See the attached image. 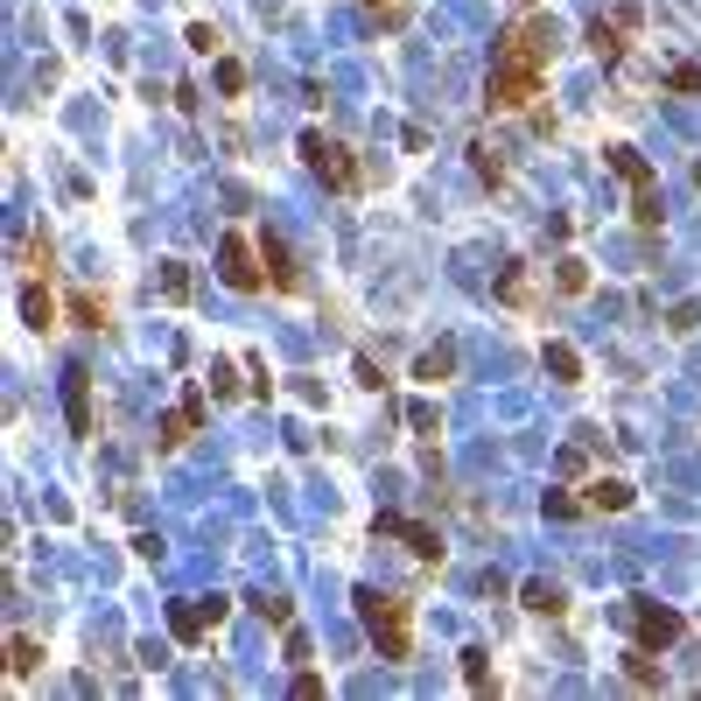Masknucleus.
<instances>
[{
  "instance_id": "nucleus-13",
  "label": "nucleus",
  "mask_w": 701,
  "mask_h": 701,
  "mask_svg": "<svg viewBox=\"0 0 701 701\" xmlns=\"http://www.w3.org/2000/svg\"><path fill=\"white\" fill-rule=\"evenodd\" d=\"M540 365L555 372V387H582V350H575V344H561V337H555V344L540 350Z\"/></svg>"
},
{
  "instance_id": "nucleus-18",
  "label": "nucleus",
  "mask_w": 701,
  "mask_h": 701,
  "mask_svg": "<svg viewBox=\"0 0 701 701\" xmlns=\"http://www.w3.org/2000/svg\"><path fill=\"white\" fill-rule=\"evenodd\" d=\"M36 666H43V645L28 639V631H14V639H8V674H14V680H28Z\"/></svg>"
},
{
  "instance_id": "nucleus-11",
  "label": "nucleus",
  "mask_w": 701,
  "mask_h": 701,
  "mask_svg": "<svg viewBox=\"0 0 701 701\" xmlns=\"http://www.w3.org/2000/svg\"><path fill=\"white\" fill-rule=\"evenodd\" d=\"M631 22H639V8H617L610 22L596 14V22H590V49H596L604 63H617V57H625V28H631Z\"/></svg>"
},
{
  "instance_id": "nucleus-22",
  "label": "nucleus",
  "mask_w": 701,
  "mask_h": 701,
  "mask_svg": "<svg viewBox=\"0 0 701 701\" xmlns=\"http://www.w3.org/2000/svg\"><path fill=\"white\" fill-rule=\"evenodd\" d=\"M71 316H78V323H85V330H106V295H71Z\"/></svg>"
},
{
  "instance_id": "nucleus-34",
  "label": "nucleus",
  "mask_w": 701,
  "mask_h": 701,
  "mask_svg": "<svg viewBox=\"0 0 701 701\" xmlns=\"http://www.w3.org/2000/svg\"><path fill=\"white\" fill-rule=\"evenodd\" d=\"M471 155H477V176H484V182H498V176H506V169H498V155H491V147H471Z\"/></svg>"
},
{
  "instance_id": "nucleus-25",
  "label": "nucleus",
  "mask_w": 701,
  "mask_h": 701,
  "mask_svg": "<svg viewBox=\"0 0 701 701\" xmlns=\"http://www.w3.org/2000/svg\"><path fill=\"white\" fill-rule=\"evenodd\" d=\"M253 610H260V617H266V625H274V631H288V625H295V604H288V596H260Z\"/></svg>"
},
{
  "instance_id": "nucleus-28",
  "label": "nucleus",
  "mask_w": 701,
  "mask_h": 701,
  "mask_svg": "<svg viewBox=\"0 0 701 701\" xmlns=\"http://www.w3.org/2000/svg\"><path fill=\"white\" fill-rule=\"evenodd\" d=\"M561 295H582V288H590V266H582V260H561Z\"/></svg>"
},
{
  "instance_id": "nucleus-35",
  "label": "nucleus",
  "mask_w": 701,
  "mask_h": 701,
  "mask_svg": "<svg viewBox=\"0 0 701 701\" xmlns=\"http://www.w3.org/2000/svg\"><path fill=\"white\" fill-rule=\"evenodd\" d=\"M365 8H379V14H387V28H400V14H407V0H365Z\"/></svg>"
},
{
  "instance_id": "nucleus-4",
  "label": "nucleus",
  "mask_w": 701,
  "mask_h": 701,
  "mask_svg": "<svg viewBox=\"0 0 701 701\" xmlns=\"http://www.w3.org/2000/svg\"><path fill=\"white\" fill-rule=\"evenodd\" d=\"M625 617H631V631H639L645 653H666V645H674L680 631H688V617L666 610V604H653V596H625Z\"/></svg>"
},
{
  "instance_id": "nucleus-19",
  "label": "nucleus",
  "mask_w": 701,
  "mask_h": 701,
  "mask_svg": "<svg viewBox=\"0 0 701 701\" xmlns=\"http://www.w3.org/2000/svg\"><path fill=\"white\" fill-rule=\"evenodd\" d=\"M625 674H631V688H666V666L645 653V645H631V660H625Z\"/></svg>"
},
{
  "instance_id": "nucleus-30",
  "label": "nucleus",
  "mask_w": 701,
  "mask_h": 701,
  "mask_svg": "<svg viewBox=\"0 0 701 701\" xmlns=\"http://www.w3.org/2000/svg\"><path fill=\"white\" fill-rule=\"evenodd\" d=\"M49 260H57V246H49V231H36V239H28V266L49 274Z\"/></svg>"
},
{
  "instance_id": "nucleus-15",
  "label": "nucleus",
  "mask_w": 701,
  "mask_h": 701,
  "mask_svg": "<svg viewBox=\"0 0 701 701\" xmlns=\"http://www.w3.org/2000/svg\"><path fill=\"white\" fill-rule=\"evenodd\" d=\"M520 604H526L533 617H561V610H569V596H561L555 582H540V575H533V582H520Z\"/></svg>"
},
{
  "instance_id": "nucleus-7",
  "label": "nucleus",
  "mask_w": 701,
  "mask_h": 701,
  "mask_svg": "<svg viewBox=\"0 0 701 701\" xmlns=\"http://www.w3.org/2000/svg\"><path fill=\"white\" fill-rule=\"evenodd\" d=\"M302 155H309V169L323 176L330 190H358V162H350L344 141H330V133H302Z\"/></svg>"
},
{
  "instance_id": "nucleus-27",
  "label": "nucleus",
  "mask_w": 701,
  "mask_h": 701,
  "mask_svg": "<svg viewBox=\"0 0 701 701\" xmlns=\"http://www.w3.org/2000/svg\"><path fill=\"white\" fill-rule=\"evenodd\" d=\"M182 43H190L197 57H218V28H211V22H190V36H182Z\"/></svg>"
},
{
  "instance_id": "nucleus-29",
  "label": "nucleus",
  "mask_w": 701,
  "mask_h": 701,
  "mask_svg": "<svg viewBox=\"0 0 701 701\" xmlns=\"http://www.w3.org/2000/svg\"><path fill=\"white\" fill-rule=\"evenodd\" d=\"M295 701H323V674H309V666H295Z\"/></svg>"
},
{
  "instance_id": "nucleus-23",
  "label": "nucleus",
  "mask_w": 701,
  "mask_h": 701,
  "mask_svg": "<svg viewBox=\"0 0 701 701\" xmlns=\"http://www.w3.org/2000/svg\"><path fill=\"white\" fill-rule=\"evenodd\" d=\"M498 302H512V309L526 302V260H512L506 274H498Z\"/></svg>"
},
{
  "instance_id": "nucleus-9",
  "label": "nucleus",
  "mask_w": 701,
  "mask_h": 701,
  "mask_svg": "<svg viewBox=\"0 0 701 701\" xmlns=\"http://www.w3.org/2000/svg\"><path fill=\"white\" fill-rule=\"evenodd\" d=\"M204 407H211V400H204V387H190V393H182V400H176L169 414H162L155 442H162V449H182V442L197 436V428H204Z\"/></svg>"
},
{
  "instance_id": "nucleus-17",
  "label": "nucleus",
  "mask_w": 701,
  "mask_h": 701,
  "mask_svg": "<svg viewBox=\"0 0 701 701\" xmlns=\"http://www.w3.org/2000/svg\"><path fill=\"white\" fill-rule=\"evenodd\" d=\"M449 372H456V344H436V350H421V365H414V379H421V387H442Z\"/></svg>"
},
{
  "instance_id": "nucleus-21",
  "label": "nucleus",
  "mask_w": 701,
  "mask_h": 701,
  "mask_svg": "<svg viewBox=\"0 0 701 701\" xmlns=\"http://www.w3.org/2000/svg\"><path fill=\"white\" fill-rule=\"evenodd\" d=\"M540 512H547V520H582V512H590V498H575V491H547Z\"/></svg>"
},
{
  "instance_id": "nucleus-20",
  "label": "nucleus",
  "mask_w": 701,
  "mask_h": 701,
  "mask_svg": "<svg viewBox=\"0 0 701 701\" xmlns=\"http://www.w3.org/2000/svg\"><path fill=\"white\" fill-rule=\"evenodd\" d=\"M463 688H471V694H491V653H484V645L463 653Z\"/></svg>"
},
{
  "instance_id": "nucleus-31",
  "label": "nucleus",
  "mask_w": 701,
  "mask_h": 701,
  "mask_svg": "<svg viewBox=\"0 0 701 701\" xmlns=\"http://www.w3.org/2000/svg\"><path fill=\"white\" fill-rule=\"evenodd\" d=\"M674 92H701V63H674V78H666Z\"/></svg>"
},
{
  "instance_id": "nucleus-12",
  "label": "nucleus",
  "mask_w": 701,
  "mask_h": 701,
  "mask_svg": "<svg viewBox=\"0 0 701 701\" xmlns=\"http://www.w3.org/2000/svg\"><path fill=\"white\" fill-rule=\"evenodd\" d=\"M260 260H266V281H274L281 295H295V288H302V266H295V253L274 239V231H260Z\"/></svg>"
},
{
  "instance_id": "nucleus-8",
  "label": "nucleus",
  "mask_w": 701,
  "mask_h": 701,
  "mask_svg": "<svg viewBox=\"0 0 701 701\" xmlns=\"http://www.w3.org/2000/svg\"><path fill=\"white\" fill-rule=\"evenodd\" d=\"M372 533H379V540H400L407 555H421V561H442V555H449L436 526H421V520H400V512H379V520H372Z\"/></svg>"
},
{
  "instance_id": "nucleus-5",
  "label": "nucleus",
  "mask_w": 701,
  "mask_h": 701,
  "mask_svg": "<svg viewBox=\"0 0 701 701\" xmlns=\"http://www.w3.org/2000/svg\"><path fill=\"white\" fill-rule=\"evenodd\" d=\"M253 260H260V246L246 239V231H225V239H218V281H225L231 295H260L266 274H260Z\"/></svg>"
},
{
  "instance_id": "nucleus-6",
  "label": "nucleus",
  "mask_w": 701,
  "mask_h": 701,
  "mask_svg": "<svg viewBox=\"0 0 701 701\" xmlns=\"http://www.w3.org/2000/svg\"><path fill=\"white\" fill-rule=\"evenodd\" d=\"M225 596H182V604H169V639L176 645H197L204 631H218L225 625Z\"/></svg>"
},
{
  "instance_id": "nucleus-10",
  "label": "nucleus",
  "mask_w": 701,
  "mask_h": 701,
  "mask_svg": "<svg viewBox=\"0 0 701 701\" xmlns=\"http://www.w3.org/2000/svg\"><path fill=\"white\" fill-rule=\"evenodd\" d=\"M63 414H71V436H92V372L85 365H63Z\"/></svg>"
},
{
  "instance_id": "nucleus-2",
  "label": "nucleus",
  "mask_w": 701,
  "mask_h": 701,
  "mask_svg": "<svg viewBox=\"0 0 701 701\" xmlns=\"http://www.w3.org/2000/svg\"><path fill=\"white\" fill-rule=\"evenodd\" d=\"M350 610H358L365 639H372V653L387 666H407L414 660V604L400 590H372V582H358L350 590Z\"/></svg>"
},
{
  "instance_id": "nucleus-1",
  "label": "nucleus",
  "mask_w": 701,
  "mask_h": 701,
  "mask_svg": "<svg viewBox=\"0 0 701 701\" xmlns=\"http://www.w3.org/2000/svg\"><path fill=\"white\" fill-rule=\"evenodd\" d=\"M547 57H555V22H512L506 36H498V57H491V85H484V98H491L498 112H520L540 98V78H547Z\"/></svg>"
},
{
  "instance_id": "nucleus-33",
  "label": "nucleus",
  "mask_w": 701,
  "mask_h": 701,
  "mask_svg": "<svg viewBox=\"0 0 701 701\" xmlns=\"http://www.w3.org/2000/svg\"><path fill=\"white\" fill-rule=\"evenodd\" d=\"M309 653H316L309 631H295V625H288V660H295V666H309Z\"/></svg>"
},
{
  "instance_id": "nucleus-16",
  "label": "nucleus",
  "mask_w": 701,
  "mask_h": 701,
  "mask_svg": "<svg viewBox=\"0 0 701 701\" xmlns=\"http://www.w3.org/2000/svg\"><path fill=\"white\" fill-rule=\"evenodd\" d=\"M22 323H28V330H49V323H57V295H49L43 281H28V288H22Z\"/></svg>"
},
{
  "instance_id": "nucleus-26",
  "label": "nucleus",
  "mask_w": 701,
  "mask_h": 701,
  "mask_svg": "<svg viewBox=\"0 0 701 701\" xmlns=\"http://www.w3.org/2000/svg\"><path fill=\"white\" fill-rule=\"evenodd\" d=\"M218 92H225V98L246 92V63H239V57H218Z\"/></svg>"
},
{
  "instance_id": "nucleus-32",
  "label": "nucleus",
  "mask_w": 701,
  "mask_h": 701,
  "mask_svg": "<svg viewBox=\"0 0 701 701\" xmlns=\"http://www.w3.org/2000/svg\"><path fill=\"white\" fill-rule=\"evenodd\" d=\"M666 323H674V330H680V337H688V330H701V302H680L674 316H666Z\"/></svg>"
},
{
  "instance_id": "nucleus-14",
  "label": "nucleus",
  "mask_w": 701,
  "mask_h": 701,
  "mask_svg": "<svg viewBox=\"0 0 701 701\" xmlns=\"http://www.w3.org/2000/svg\"><path fill=\"white\" fill-rule=\"evenodd\" d=\"M582 498H590V512H631V498H639V491H631L625 477H596Z\"/></svg>"
},
{
  "instance_id": "nucleus-3",
  "label": "nucleus",
  "mask_w": 701,
  "mask_h": 701,
  "mask_svg": "<svg viewBox=\"0 0 701 701\" xmlns=\"http://www.w3.org/2000/svg\"><path fill=\"white\" fill-rule=\"evenodd\" d=\"M604 162L631 182V218H639V231H660V176H653V162H645L639 147H625V141L604 147Z\"/></svg>"
},
{
  "instance_id": "nucleus-24",
  "label": "nucleus",
  "mask_w": 701,
  "mask_h": 701,
  "mask_svg": "<svg viewBox=\"0 0 701 701\" xmlns=\"http://www.w3.org/2000/svg\"><path fill=\"white\" fill-rule=\"evenodd\" d=\"M162 295H169V302H190V266L182 260H162Z\"/></svg>"
}]
</instances>
